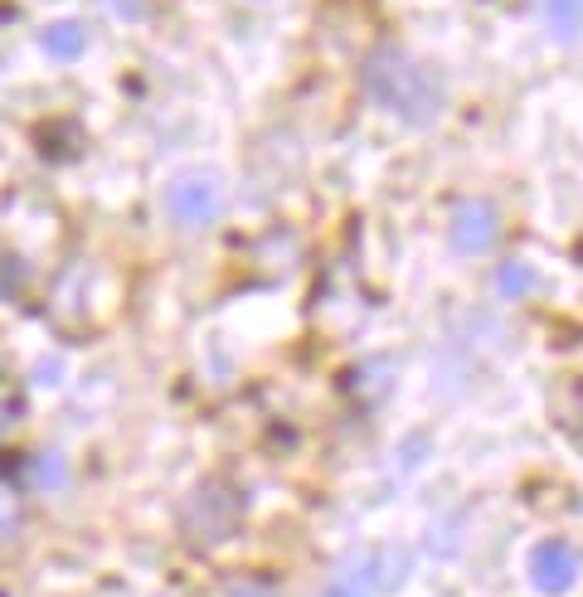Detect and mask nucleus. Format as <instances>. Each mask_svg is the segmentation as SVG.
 Listing matches in <instances>:
<instances>
[{
	"label": "nucleus",
	"instance_id": "nucleus-1",
	"mask_svg": "<svg viewBox=\"0 0 583 597\" xmlns=\"http://www.w3.org/2000/svg\"><path fill=\"white\" fill-rule=\"evenodd\" d=\"M364 83H370L374 103L389 107V113L404 117V121H433V113H437L433 78L413 64L409 54H399V49H380V54L364 64Z\"/></svg>",
	"mask_w": 583,
	"mask_h": 597
},
{
	"label": "nucleus",
	"instance_id": "nucleus-2",
	"mask_svg": "<svg viewBox=\"0 0 583 597\" xmlns=\"http://www.w3.org/2000/svg\"><path fill=\"white\" fill-rule=\"evenodd\" d=\"M239 525V495L224 481H210L186 501V534H194L200 544L229 540Z\"/></svg>",
	"mask_w": 583,
	"mask_h": 597
},
{
	"label": "nucleus",
	"instance_id": "nucleus-3",
	"mask_svg": "<svg viewBox=\"0 0 583 597\" xmlns=\"http://www.w3.org/2000/svg\"><path fill=\"white\" fill-rule=\"evenodd\" d=\"M166 210L176 224L186 228H204L210 218L219 214V185L214 175H204V170H190V175H180L176 185L166 190Z\"/></svg>",
	"mask_w": 583,
	"mask_h": 597
},
{
	"label": "nucleus",
	"instance_id": "nucleus-4",
	"mask_svg": "<svg viewBox=\"0 0 583 597\" xmlns=\"http://www.w3.org/2000/svg\"><path fill=\"white\" fill-rule=\"evenodd\" d=\"M453 248L457 253H467V258H477V253L486 248H496V234H501V218H496L491 204H481V200H462L457 210H453Z\"/></svg>",
	"mask_w": 583,
	"mask_h": 597
},
{
	"label": "nucleus",
	"instance_id": "nucleus-5",
	"mask_svg": "<svg viewBox=\"0 0 583 597\" xmlns=\"http://www.w3.org/2000/svg\"><path fill=\"white\" fill-rule=\"evenodd\" d=\"M530 583L540 593H569L579 583V554L569 550L564 540H544V544H534V554H530Z\"/></svg>",
	"mask_w": 583,
	"mask_h": 597
},
{
	"label": "nucleus",
	"instance_id": "nucleus-6",
	"mask_svg": "<svg viewBox=\"0 0 583 597\" xmlns=\"http://www.w3.org/2000/svg\"><path fill=\"white\" fill-rule=\"evenodd\" d=\"M44 49L54 58H78L83 49H88V30H83L78 20H59V24H49L44 30Z\"/></svg>",
	"mask_w": 583,
	"mask_h": 597
},
{
	"label": "nucleus",
	"instance_id": "nucleus-7",
	"mask_svg": "<svg viewBox=\"0 0 583 597\" xmlns=\"http://www.w3.org/2000/svg\"><path fill=\"white\" fill-rule=\"evenodd\" d=\"M544 15H550L554 40H579L583 34V0H544Z\"/></svg>",
	"mask_w": 583,
	"mask_h": 597
},
{
	"label": "nucleus",
	"instance_id": "nucleus-8",
	"mask_svg": "<svg viewBox=\"0 0 583 597\" xmlns=\"http://www.w3.org/2000/svg\"><path fill=\"white\" fill-rule=\"evenodd\" d=\"M496 287H501V297L516 301V297H526V291L534 287V273H530V267L516 258V263H506L501 273H496Z\"/></svg>",
	"mask_w": 583,
	"mask_h": 597
},
{
	"label": "nucleus",
	"instance_id": "nucleus-9",
	"mask_svg": "<svg viewBox=\"0 0 583 597\" xmlns=\"http://www.w3.org/2000/svg\"><path fill=\"white\" fill-rule=\"evenodd\" d=\"M370 568H374V564H360L356 574H350V578H340V583H336V588L326 593V597H364V593H370Z\"/></svg>",
	"mask_w": 583,
	"mask_h": 597
},
{
	"label": "nucleus",
	"instance_id": "nucleus-10",
	"mask_svg": "<svg viewBox=\"0 0 583 597\" xmlns=\"http://www.w3.org/2000/svg\"><path fill=\"white\" fill-rule=\"evenodd\" d=\"M59 477H64V461H59L54 452L40 457V486H59Z\"/></svg>",
	"mask_w": 583,
	"mask_h": 597
},
{
	"label": "nucleus",
	"instance_id": "nucleus-11",
	"mask_svg": "<svg viewBox=\"0 0 583 597\" xmlns=\"http://www.w3.org/2000/svg\"><path fill=\"white\" fill-rule=\"evenodd\" d=\"M107 6H113L117 15H127V20H137V15H141V0H107Z\"/></svg>",
	"mask_w": 583,
	"mask_h": 597
},
{
	"label": "nucleus",
	"instance_id": "nucleus-12",
	"mask_svg": "<svg viewBox=\"0 0 583 597\" xmlns=\"http://www.w3.org/2000/svg\"><path fill=\"white\" fill-rule=\"evenodd\" d=\"M234 597H273V588L267 583H243V588H234Z\"/></svg>",
	"mask_w": 583,
	"mask_h": 597
}]
</instances>
